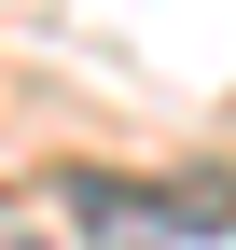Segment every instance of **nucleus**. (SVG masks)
Returning a JSON list of instances; mask_svg holds the SVG:
<instances>
[{
  "label": "nucleus",
  "instance_id": "f257e3e1",
  "mask_svg": "<svg viewBox=\"0 0 236 250\" xmlns=\"http://www.w3.org/2000/svg\"><path fill=\"white\" fill-rule=\"evenodd\" d=\"M70 223H83V250H195V236H236V181H125V167H70Z\"/></svg>",
  "mask_w": 236,
  "mask_h": 250
}]
</instances>
